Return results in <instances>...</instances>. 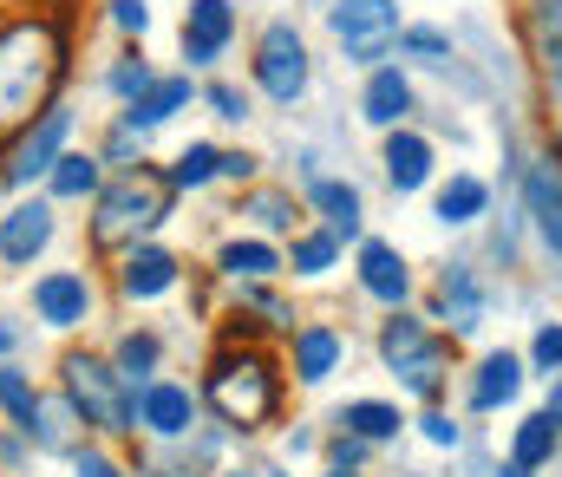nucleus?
<instances>
[{"mask_svg":"<svg viewBox=\"0 0 562 477\" xmlns=\"http://www.w3.org/2000/svg\"><path fill=\"white\" fill-rule=\"evenodd\" d=\"M59 72H66V53L46 20L0 26V132H26L33 118H46Z\"/></svg>","mask_w":562,"mask_h":477,"instance_id":"f257e3e1","label":"nucleus"},{"mask_svg":"<svg viewBox=\"0 0 562 477\" xmlns=\"http://www.w3.org/2000/svg\"><path fill=\"white\" fill-rule=\"evenodd\" d=\"M170 177L164 170H119L105 190H99V216H92V242L99 249H119V242H138L144 229H157L164 216H170Z\"/></svg>","mask_w":562,"mask_h":477,"instance_id":"f03ea898","label":"nucleus"},{"mask_svg":"<svg viewBox=\"0 0 562 477\" xmlns=\"http://www.w3.org/2000/svg\"><path fill=\"white\" fill-rule=\"evenodd\" d=\"M276 393H281V386H276V366H269L262 353H249V347L236 353V347H229V353H216V360H210L203 399L216 406V419H223V425H236V432L262 425V419L276 412Z\"/></svg>","mask_w":562,"mask_h":477,"instance_id":"7ed1b4c3","label":"nucleus"},{"mask_svg":"<svg viewBox=\"0 0 562 477\" xmlns=\"http://www.w3.org/2000/svg\"><path fill=\"white\" fill-rule=\"evenodd\" d=\"M59 373H66V399L86 412V425H99V432H132V425H138V393L125 386V373H119L112 360H99V353H66Z\"/></svg>","mask_w":562,"mask_h":477,"instance_id":"20e7f679","label":"nucleus"},{"mask_svg":"<svg viewBox=\"0 0 562 477\" xmlns=\"http://www.w3.org/2000/svg\"><path fill=\"white\" fill-rule=\"evenodd\" d=\"M327 26H334V39H340V53H347V66H380L393 46H400V0H334L327 7Z\"/></svg>","mask_w":562,"mask_h":477,"instance_id":"39448f33","label":"nucleus"},{"mask_svg":"<svg viewBox=\"0 0 562 477\" xmlns=\"http://www.w3.org/2000/svg\"><path fill=\"white\" fill-rule=\"evenodd\" d=\"M380 360H386L393 379H400L406 393H419V399H431L438 379H445V347L431 340V327H425L419 315H400V308L380 327Z\"/></svg>","mask_w":562,"mask_h":477,"instance_id":"423d86ee","label":"nucleus"},{"mask_svg":"<svg viewBox=\"0 0 562 477\" xmlns=\"http://www.w3.org/2000/svg\"><path fill=\"white\" fill-rule=\"evenodd\" d=\"M249 79L262 99L294 105L307 92V39L294 33V20H269L262 39H256V59H249Z\"/></svg>","mask_w":562,"mask_h":477,"instance_id":"0eeeda50","label":"nucleus"},{"mask_svg":"<svg viewBox=\"0 0 562 477\" xmlns=\"http://www.w3.org/2000/svg\"><path fill=\"white\" fill-rule=\"evenodd\" d=\"M66 138H72V105H53L46 118H33V125L20 132V145L0 163V183H7V190H26L33 177H53V163L66 158Z\"/></svg>","mask_w":562,"mask_h":477,"instance_id":"6e6552de","label":"nucleus"},{"mask_svg":"<svg viewBox=\"0 0 562 477\" xmlns=\"http://www.w3.org/2000/svg\"><path fill=\"white\" fill-rule=\"evenodd\" d=\"M92 275L86 269H46L40 282H33V315L40 327H53V333H72V327H86L92 320Z\"/></svg>","mask_w":562,"mask_h":477,"instance_id":"1a4fd4ad","label":"nucleus"},{"mask_svg":"<svg viewBox=\"0 0 562 477\" xmlns=\"http://www.w3.org/2000/svg\"><path fill=\"white\" fill-rule=\"evenodd\" d=\"M53 203H40V196H20V203H7L0 209V269H33L40 255H46V242H53Z\"/></svg>","mask_w":562,"mask_h":477,"instance_id":"9d476101","label":"nucleus"},{"mask_svg":"<svg viewBox=\"0 0 562 477\" xmlns=\"http://www.w3.org/2000/svg\"><path fill=\"white\" fill-rule=\"evenodd\" d=\"M177 39H183V59L190 66H216L229 53V39H236V7L229 0H190Z\"/></svg>","mask_w":562,"mask_h":477,"instance_id":"9b49d317","label":"nucleus"},{"mask_svg":"<svg viewBox=\"0 0 562 477\" xmlns=\"http://www.w3.org/2000/svg\"><path fill=\"white\" fill-rule=\"evenodd\" d=\"M138 425L150 439H183L196 425V393L183 379H150L138 393Z\"/></svg>","mask_w":562,"mask_h":477,"instance_id":"f8f14e48","label":"nucleus"},{"mask_svg":"<svg viewBox=\"0 0 562 477\" xmlns=\"http://www.w3.org/2000/svg\"><path fill=\"white\" fill-rule=\"evenodd\" d=\"M177 275H183V262H177L170 249H157V242H132L125 262H119V288H125L132 302H157V295H170Z\"/></svg>","mask_w":562,"mask_h":477,"instance_id":"ddd939ff","label":"nucleus"},{"mask_svg":"<svg viewBox=\"0 0 562 477\" xmlns=\"http://www.w3.org/2000/svg\"><path fill=\"white\" fill-rule=\"evenodd\" d=\"M406 112H413V79L400 66H373L367 72V92H360V118L380 125V132H400Z\"/></svg>","mask_w":562,"mask_h":477,"instance_id":"4468645a","label":"nucleus"},{"mask_svg":"<svg viewBox=\"0 0 562 477\" xmlns=\"http://www.w3.org/2000/svg\"><path fill=\"white\" fill-rule=\"evenodd\" d=\"M360 288H367L373 302H386V308H406V295H413L406 255H400L393 242H360Z\"/></svg>","mask_w":562,"mask_h":477,"instance_id":"2eb2a0df","label":"nucleus"},{"mask_svg":"<svg viewBox=\"0 0 562 477\" xmlns=\"http://www.w3.org/2000/svg\"><path fill=\"white\" fill-rule=\"evenodd\" d=\"M288 353H294V379H301V386H321V379L340 366L347 340H340V327H327V320H307V327H294Z\"/></svg>","mask_w":562,"mask_h":477,"instance_id":"dca6fc26","label":"nucleus"},{"mask_svg":"<svg viewBox=\"0 0 562 477\" xmlns=\"http://www.w3.org/2000/svg\"><path fill=\"white\" fill-rule=\"evenodd\" d=\"M517 393H524V360H517L510 347L484 353L477 373H471V412H497V406H510Z\"/></svg>","mask_w":562,"mask_h":477,"instance_id":"f3484780","label":"nucleus"},{"mask_svg":"<svg viewBox=\"0 0 562 477\" xmlns=\"http://www.w3.org/2000/svg\"><path fill=\"white\" fill-rule=\"evenodd\" d=\"M380 163H386V183L406 196V190H425L431 183V138H419V132H386V151H380Z\"/></svg>","mask_w":562,"mask_h":477,"instance_id":"a211bd4d","label":"nucleus"},{"mask_svg":"<svg viewBox=\"0 0 562 477\" xmlns=\"http://www.w3.org/2000/svg\"><path fill=\"white\" fill-rule=\"evenodd\" d=\"M216 269H223L229 282H269V275L288 269V255H281L269 236H236V242L216 249Z\"/></svg>","mask_w":562,"mask_h":477,"instance_id":"6ab92c4d","label":"nucleus"},{"mask_svg":"<svg viewBox=\"0 0 562 477\" xmlns=\"http://www.w3.org/2000/svg\"><path fill=\"white\" fill-rule=\"evenodd\" d=\"M72 425H86V412H79L72 399H40V419H33V432H26V439H33L40 452H53V458H79L86 445H79V432H72Z\"/></svg>","mask_w":562,"mask_h":477,"instance_id":"aec40b11","label":"nucleus"},{"mask_svg":"<svg viewBox=\"0 0 562 477\" xmlns=\"http://www.w3.org/2000/svg\"><path fill=\"white\" fill-rule=\"evenodd\" d=\"M307 203L321 209V223L347 242V236H360V190L353 183H340V177H307Z\"/></svg>","mask_w":562,"mask_h":477,"instance_id":"412c9836","label":"nucleus"},{"mask_svg":"<svg viewBox=\"0 0 562 477\" xmlns=\"http://www.w3.org/2000/svg\"><path fill=\"white\" fill-rule=\"evenodd\" d=\"M524 196H530V216H537L543 242L562 255V170H557V163H530V177H524Z\"/></svg>","mask_w":562,"mask_h":477,"instance_id":"4be33fe9","label":"nucleus"},{"mask_svg":"<svg viewBox=\"0 0 562 477\" xmlns=\"http://www.w3.org/2000/svg\"><path fill=\"white\" fill-rule=\"evenodd\" d=\"M190 99H196V86H190L183 72H170V79H157V86L144 92L138 105H125V125H132V132H150V125H170V118H177V112H183Z\"/></svg>","mask_w":562,"mask_h":477,"instance_id":"5701e85b","label":"nucleus"},{"mask_svg":"<svg viewBox=\"0 0 562 477\" xmlns=\"http://www.w3.org/2000/svg\"><path fill=\"white\" fill-rule=\"evenodd\" d=\"M112 366L125 373V386H132V393H144V386L157 379V366H164V340H157L150 327H138V333H125V340L112 347Z\"/></svg>","mask_w":562,"mask_h":477,"instance_id":"b1692460","label":"nucleus"},{"mask_svg":"<svg viewBox=\"0 0 562 477\" xmlns=\"http://www.w3.org/2000/svg\"><path fill=\"white\" fill-rule=\"evenodd\" d=\"M484 203H491L484 177L458 170V177H451V183L438 190V203H431V209H438V223H445V229H464V223H477V216H484Z\"/></svg>","mask_w":562,"mask_h":477,"instance_id":"393cba45","label":"nucleus"},{"mask_svg":"<svg viewBox=\"0 0 562 477\" xmlns=\"http://www.w3.org/2000/svg\"><path fill=\"white\" fill-rule=\"evenodd\" d=\"M340 262V236L321 223V229H294V249H288V275H301V282H321L327 269Z\"/></svg>","mask_w":562,"mask_h":477,"instance_id":"a878e982","label":"nucleus"},{"mask_svg":"<svg viewBox=\"0 0 562 477\" xmlns=\"http://www.w3.org/2000/svg\"><path fill=\"white\" fill-rule=\"evenodd\" d=\"M340 425L353 432V439H367V445H386V439H400V406H386V399H347L340 406Z\"/></svg>","mask_w":562,"mask_h":477,"instance_id":"bb28decb","label":"nucleus"},{"mask_svg":"<svg viewBox=\"0 0 562 477\" xmlns=\"http://www.w3.org/2000/svg\"><path fill=\"white\" fill-rule=\"evenodd\" d=\"M46 190H53V203H79V196H99V190H105V183H99V158H92V151H66V158L53 163Z\"/></svg>","mask_w":562,"mask_h":477,"instance_id":"cd10ccee","label":"nucleus"},{"mask_svg":"<svg viewBox=\"0 0 562 477\" xmlns=\"http://www.w3.org/2000/svg\"><path fill=\"white\" fill-rule=\"evenodd\" d=\"M438 302H445V320H451L458 333H471V327L484 320V295H477V282H471V269H445Z\"/></svg>","mask_w":562,"mask_h":477,"instance_id":"c85d7f7f","label":"nucleus"},{"mask_svg":"<svg viewBox=\"0 0 562 477\" xmlns=\"http://www.w3.org/2000/svg\"><path fill=\"white\" fill-rule=\"evenodd\" d=\"M40 399H46V393H40V386H33V379L13 366V360H0V412L13 419V432H33V419H40Z\"/></svg>","mask_w":562,"mask_h":477,"instance_id":"c756f323","label":"nucleus"},{"mask_svg":"<svg viewBox=\"0 0 562 477\" xmlns=\"http://www.w3.org/2000/svg\"><path fill=\"white\" fill-rule=\"evenodd\" d=\"M557 419H550V412H530V419H524V425H517V445H510V458H517V465H530V472H537V465H550V458H557Z\"/></svg>","mask_w":562,"mask_h":477,"instance_id":"7c9ffc66","label":"nucleus"},{"mask_svg":"<svg viewBox=\"0 0 562 477\" xmlns=\"http://www.w3.org/2000/svg\"><path fill=\"white\" fill-rule=\"evenodd\" d=\"M164 177H170V190H203L210 177H223V151L216 145H183Z\"/></svg>","mask_w":562,"mask_h":477,"instance_id":"2f4dec72","label":"nucleus"},{"mask_svg":"<svg viewBox=\"0 0 562 477\" xmlns=\"http://www.w3.org/2000/svg\"><path fill=\"white\" fill-rule=\"evenodd\" d=\"M243 216H249L256 229H294L301 203H294V190H249V196H243Z\"/></svg>","mask_w":562,"mask_h":477,"instance_id":"473e14b6","label":"nucleus"},{"mask_svg":"<svg viewBox=\"0 0 562 477\" xmlns=\"http://www.w3.org/2000/svg\"><path fill=\"white\" fill-rule=\"evenodd\" d=\"M105 86H112V92H119V99H125V105H138L144 92H150V86H157V72H150V66H144L138 53H125V59H119V66H112V72H105Z\"/></svg>","mask_w":562,"mask_h":477,"instance_id":"72a5a7b5","label":"nucleus"},{"mask_svg":"<svg viewBox=\"0 0 562 477\" xmlns=\"http://www.w3.org/2000/svg\"><path fill=\"white\" fill-rule=\"evenodd\" d=\"M203 105H210L223 125H243V118H249V92H243V86H229V79L203 86Z\"/></svg>","mask_w":562,"mask_h":477,"instance_id":"f704fd0d","label":"nucleus"},{"mask_svg":"<svg viewBox=\"0 0 562 477\" xmlns=\"http://www.w3.org/2000/svg\"><path fill=\"white\" fill-rule=\"evenodd\" d=\"M400 53H413V59H431V66H445V59H451V39H445L438 26H406V33H400Z\"/></svg>","mask_w":562,"mask_h":477,"instance_id":"c9c22d12","label":"nucleus"},{"mask_svg":"<svg viewBox=\"0 0 562 477\" xmlns=\"http://www.w3.org/2000/svg\"><path fill=\"white\" fill-rule=\"evenodd\" d=\"M537 39H543V59L562 72V0H537Z\"/></svg>","mask_w":562,"mask_h":477,"instance_id":"e433bc0d","label":"nucleus"},{"mask_svg":"<svg viewBox=\"0 0 562 477\" xmlns=\"http://www.w3.org/2000/svg\"><path fill=\"white\" fill-rule=\"evenodd\" d=\"M530 366H537V373H562V320H550V327L537 333V347H530Z\"/></svg>","mask_w":562,"mask_h":477,"instance_id":"4c0bfd02","label":"nucleus"},{"mask_svg":"<svg viewBox=\"0 0 562 477\" xmlns=\"http://www.w3.org/2000/svg\"><path fill=\"white\" fill-rule=\"evenodd\" d=\"M112 26H119V33H138V39H144L150 7H144V0H112Z\"/></svg>","mask_w":562,"mask_h":477,"instance_id":"58836bf2","label":"nucleus"},{"mask_svg":"<svg viewBox=\"0 0 562 477\" xmlns=\"http://www.w3.org/2000/svg\"><path fill=\"white\" fill-rule=\"evenodd\" d=\"M327 458H334V472H353V465L367 458V439H353V432H340V439L327 445Z\"/></svg>","mask_w":562,"mask_h":477,"instance_id":"ea45409f","label":"nucleus"},{"mask_svg":"<svg viewBox=\"0 0 562 477\" xmlns=\"http://www.w3.org/2000/svg\"><path fill=\"white\" fill-rule=\"evenodd\" d=\"M419 425H425V439H431V445H458V419H445V412H425Z\"/></svg>","mask_w":562,"mask_h":477,"instance_id":"a19ab883","label":"nucleus"},{"mask_svg":"<svg viewBox=\"0 0 562 477\" xmlns=\"http://www.w3.org/2000/svg\"><path fill=\"white\" fill-rule=\"evenodd\" d=\"M72 472H79V477H125L105 452H79V458H72Z\"/></svg>","mask_w":562,"mask_h":477,"instance_id":"79ce46f5","label":"nucleus"},{"mask_svg":"<svg viewBox=\"0 0 562 477\" xmlns=\"http://www.w3.org/2000/svg\"><path fill=\"white\" fill-rule=\"evenodd\" d=\"M223 177L249 183V177H256V158H249V151H223Z\"/></svg>","mask_w":562,"mask_h":477,"instance_id":"37998d69","label":"nucleus"},{"mask_svg":"<svg viewBox=\"0 0 562 477\" xmlns=\"http://www.w3.org/2000/svg\"><path fill=\"white\" fill-rule=\"evenodd\" d=\"M13 347H20V320L0 315V353H13Z\"/></svg>","mask_w":562,"mask_h":477,"instance_id":"c03bdc74","label":"nucleus"},{"mask_svg":"<svg viewBox=\"0 0 562 477\" xmlns=\"http://www.w3.org/2000/svg\"><path fill=\"white\" fill-rule=\"evenodd\" d=\"M543 412H550V419H557V425H562V379H557V386H550V406H543Z\"/></svg>","mask_w":562,"mask_h":477,"instance_id":"a18cd8bd","label":"nucleus"},{"mask_svg":"<svg viewBox=\"0 0 562 477\" xmlns=\"http://www.w3.org/2000/svg\"><path fill=\"white\" fill-rule=\"evenodd\" d=\"M504 477H530V465H517V458H510V465H504Z\"/></svg>","mask_w":562,"mask_h":477,"instance_id":"49530a36","label":"nucleus"},{"mask_svg":"<svg viewBox=\"0 0 562 477\" xmlns=\"http://www.w3.org/2000/svg\"><path fill=\"white\" fill-rule=\"evenodd\" d=\"M223 477H262V472H223Z\"/></svg>","mask_w":562,"mask_h":477,"instance_id":"de8ad7c7","label":"nucleus"},{"mask_svg":"<svg viewBox=\"0 0 562 477\" xmlns=\"http://www.w3.org/2000/svg\"><path fill=\"white\" fill-rule=\"evenodd\" d=\"M327 477H360V472H327Z\"/></svg>","mask_w":562,"mask_h":477,"instance_id":"09e8293b","label":"nucleus"}]
</instances>
